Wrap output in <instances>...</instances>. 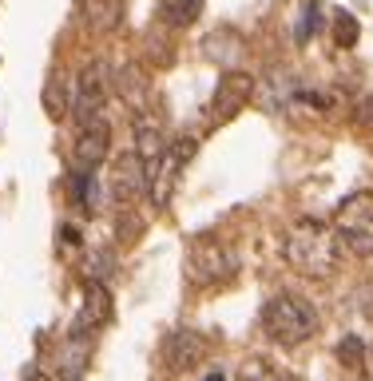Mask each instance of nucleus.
<instances>
[{
	"label": "nucleus",
	"mask_w": 373,
	"mask_h": 381,
	"mask_svg": "<svg viewBox=\"0 0 373 381\" xmlns=\"http://www.w3.org/2000/svg\"><path fill=\"white\" fill-rule=\"evenodd\" d=\"M282 259H286V266L294 274L310 278V282H326V278H334V274L342 271L346 250H342V243L334 238L330 222L298 219L286 231V238H282Z\"/></svg>",
	"instance_id": "obj_1"
},
{
	"label": "nucleus",
	"mask_w": 373,
	"mask_h": 381,
	"mask_svg": "<svg viewBox=\"0 0 373 381\" xmlns=\"http://www.w3.org/2000/svg\"><path fill=\"white\" fill-rule=\"evenodd\" d=\"M258 326L274 345H302L318 333L322 318H318V310H314L310 298L282 290V294L266 298V306H262V314H258Z\"/></svg>",
	"instance_id": "obj_2"
},
{
	"label": "nucleus",
	"mask_w": 373,
	"mask_h": 381,
	"mask_svg": "<svg viewBox=\"0 0 373 381\" xmlns=\"http://www.w3.org/2000/svg\"><path fill=\"white\" fill-rule=\"evenodd\" d=\"M330 231H334V238L342 243L346 254L370 259L373 254V191H353V195L342 199Z\"/></svg>",
	"instance_id": "obj_3"
},
{
	"label": "nucleus",
	"mask_w": 373,
	"mask_h": 381,
	"mask_svg": "<svg viewBox=\"0 0 373 381\" xmlns=\"http://www.w3.org/2000/svg\"><path fill=\"white\" fill-rule=\"evenodd\" d=\"M186 274L199 286H223L238 274V250L219 234H195L186 246Z\"/></svg>",
	"instance_id": "obj_4"
},
{
	"label": "nucleus",
	"mask_w": 373,
	"mask_h": 381,
	"mask_svg": "<svg viewBox=\"0 0 373 381\" xmlns=\"http://www.w3.org/2000/svg\"><path fill=\"white\" fill-rule=\"evenodd\" d=\"M108 96H112V84H108V64H87L84 72H80V80H75V87H72V103H68L72 120L80 123V127L103 120Z\"/></svg>",
	"instance_id": "obj_5"
},
{
	"label": "nucleus",
	"mask_w": 373,
	"mask_h": 381,
	"mask_svg": "<svg viewBox=\"0 0 373 381\" xmlns=\"http://www.w3.org/2000/svg\"><path fill=\"white\" fill-rule=\"evenodd\" d=\"M191 151H195V139L167 143L159 167H155V171H151V179H147V199L155 203V210H167V207H171V195H175V187H179V175H183L186 159H191Z\"/></svg>",
	"instance_id": "obj_6"
},
{
	"label": "nucleus",
	"mask_w": 373,
	"mask_h": 381,
	"mask_svg": "<svg viewBox=\"0 0 373 381\" xmlns=\"http://www.w3.org/2000/svg\"><path fill=\"white\" fill-rule=\"evenodd\" d=\"M207 354H211V342H207L199 330H191V326L171 330L167 338H163V350H159L167 373H191L195 366L207 361Z\"/></svg>",
	"instance_id": "obj_7"
},
{
	"label": "nucleus",
	"mask_w": 373,
	"mask_h": 381,
	"mask_svg": "<svg viewBox=\"0 0 373 381\" xmlns=\"http://www.w3.org/2000/svg\"><path fill=\"white\" fill-rule=\"evenodd\" d=\"M250 96H254V76L250 72H223L219 76V84H214L207 120L211 123H231L238 111L250 103Z\"/></svg>",
	"instance_id": "obj_8"
},
{
	"label": "nucleus",
	"mask_w": 373,
	"mask_h": 381,
	"mask_svg": "<svg viewBox=\"0 0 373 381\" xmlns=\"http://www.w3.org/2000/svg\"><path fill=\"white\" fill-rule=\"evenodd\" d=\"M108 155H112V127L103 120L80 127V136H75V143H72L75 175H96L103 163H108Z\"/></svg>",
	"instance_id": "obj_9"
},
{
	"label": "nucleus",
	"mask_w": 373,
	"mask_h": 381,
	"mask_svg": "<svg viewBox=\"0 0 373 381\" xmlns=\"http://www.w3.org/2000/svg\"><path fill=\"white\" fill-rule=\"evenodd\" d=\"M112 195H115L119 207H131L139 195H147V167L139 163L136 151L115 155V163H112Z\"/></svg>",
	"instance_id": "obj_10"
},
{
	"label": "nucleus",
	"mask_w": 373,
	"mask_h": 381,
	"mask_svg": "<svg viewBox=\"0 0 373 381\" xmlns=\"http://www.w3.org/2000/svg\"><path fill=\"white\" fill-rule=\"evenodd\" d=\"M131 151H136L139 163L147 167V179H151V171L159 167L163 151H167V127H163V120L155 111H139L136 115V148Z\"/></svg>",
	"instance_id": "obj_11"
},
{
	"label": "nucleus",
	"mask_w": 373,
	"mask_h": 381,
	"mask_svg": "<svg viewBox=\"0 0 373 381\" xmlns=\"http://www.w3.org/2000/svg\"><path fill=\"white\" fill-rule=\"evenodd\" d=\"M112 310H115V302H112V294H108V286L92 282V286H87V294H84V310L75 314L72 330L96 338V330H103V326L112 322Z\"/></svg>",
	"instance_id": "obj_12"
},
{
	"label": "nucleus",
	"mask_w": 373,
	"mask_h": 381,
	"mask_svg": "<svg viewBox=\"0 0 373 381\" xmlns=\"http://www.w3.org/2000/svg\"><path fill=\"white\" fill-rule=\"evenodd\" d=\"M92 366V338L87 333H68V342L56 354V381H80Z\"/></svg>",
	"instance_id": "obj_13"
},
{
	"label": "nucleus",
	"mask_w": 373,
	"mask_h": 381,
	"mask_svg": "<svg viewBox=\"0 0 373 381\" xmlns=\"http://www.w3.org/2000/svg\"><path fill=\"white\" fill-rule=\"evenodd\" d=\"M108 84H112V92H119V96L139 111H147V99H151V84L147 76L139 72V68H131V64H119V68H108Z\"/></svg>",
	"instance_id": "obj_14"
},
{
	"label": "nucleus",
	"mask_w": 373,
	"mask_h": 381,
	"mask_svg": "<svg viewBox=\"0 0 373 381\" xmlns=\"http://www.w3.org/2000/svg\"><path fill=\"white\" fill-rule=\"evenodd\" d=\"M80 20L92 32H115L124 20V0H84L80 4Z\"/></svg>",
	"instance_id": "obj_15"
},
{
	"label": "nucleus",
	"mask_w": 373,
	"mask_h": 381,
	"mask_svg": "<svg viewBox=\"0 0 373 381\" xmlns=\"http://www.w3.org/2000/svg\"><path fill=\"white\" fill-rule=\"evenodd\" d=\"M238 381H298V373H290L286 366H278L274 357L254 354L238 366Z\"/></svg>",
	"instance_id": "obj_16"
},
{
	"label": "nucleus",
	"mask_w": 373,
	"mask_h": 381,
	"mask_svg": "<svg viewBox=\"0 0 373 381\" xmlns=\"http://www.w3.org/2000/svg\"><path fill=\"white\" fill-rule=\"evenodd\" d=\"M159 16H163V24H171V28H191L203 16V0H163Z\"/></svg>",
	"instance_id": "obj_17"
},
{
	"label": "nucleus",
	"mask_w": 373,
	"mask_h": 381,
	"mask_svg": "<svg viewBox=\"0 0 373 381\" xmlns=\"http://www.w3.org/2000/svg\"><path fill=\"white\" fill-rule=\"evenodd\" d=\"M337 361L346 369H353V373H361V369H365V342L353 338V333L342 338V342H337Z\"/></svg>",
	"instance_id": "obj_18"
},
{
	"label": "nucleus",
	"mask_w": 373,
	"mask_h": 381,
	"mask_svg": "<svg viewBox=\"0 0 373 381\" xmlns=\"http://www.w3.org/2000/svg\"><path fill=\"white\" fill-rule=\"evenodd\" d=\"M75 199L84 210H100V187H96V175H75Z\"/></svg>",
	"instance_id": "obj_19"
},
{
	"label": "nucleus",
	"mask_w": 373,
	"mask_h": 381,
	"mask_svg": "<svg viewBox=\"0 0 373 381\" xmlns=\"http://www.w3.org/2000/svg\"><path fill=\"white\" fill-rule=\"evenodd\" d=\"M119 238H124V243H136L139 234H143V222H139V215L131 207H119Z\"/></svg>",
	"instance_id": "obj_20"
},
{
	"label": "nucleus",
	"mask_w": 373,
	"mask_h": 381,
	"mask_svg": "<svg viewBox=\"0 0 373 381\" xmlns=\"http://www.w3.org/2000/svg\"><path fill=\"white\" fill-rule=\"evenodd\" d=\"M353 123H358L365 136H373V96L358 99V111H353Z\"/></svg>",
	"instance_id": "obj_21"
},
{
	"label": "nucleus",
	"mask_w": 373,
	"mask_h": 381,
	"mask_svg": "<svg viewBox=\"0 0 373 381\" xmlns=\"http://www.w3.org/2000/svg\"><path fill=\"white\" fill-rule=\"evenodd\" d=\"M353 32H358V20H353V16H337V40H342V44H353Z\"/></svg>",
	"instance_id": "obj_22"
},
{
	"label": "nucleus",
	"mask_w": 373,
	"mask_h": 381,
	"mask_svg": "<svg viewBox=\"0 0 373 381\" xmlns=\"http://www.w3.org/2000/svg\"><path fill=\"white\" fill-rule=\"evenodd\" d=\"M207 381H226V378H223V373H211V378H207Z\"/></svg>",
	"instance_id": "obj_23"
},
{
	"label": "nucleus",
	"mask_w": 373,
	"mask_h": 381,
	"mask_svg": "<svg viewBox=\"0 0 373 381\" xmlns=\"http://www.w3.org/2000/svg\"><path fill=\"white\" fill-rule=\"evenodd\" d=\"M28 381H52V378H44V373H36V378H28Z\"/></svg>",
	"instance_id": "obj_24"
}]
</instances>
